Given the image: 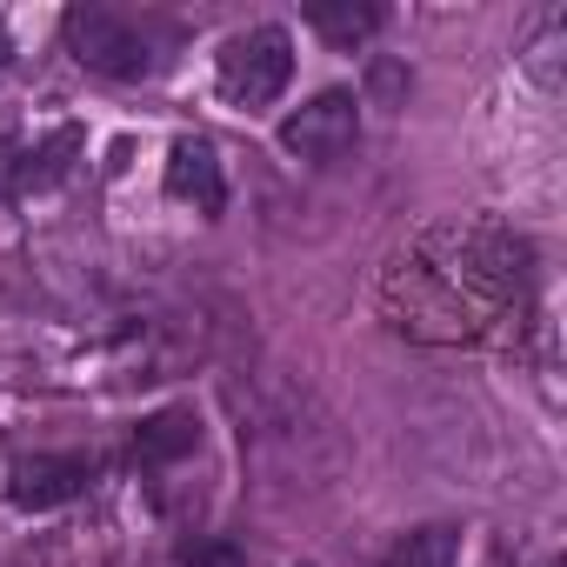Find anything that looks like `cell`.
Masks as SVG:
<instances>
[{
  "label": "cell",
  "instance_id": "7a4b0ae2",
  "mask_svg": "<svg viewBox=\"0 0 567 567\" xmlns=\"http://www.w3.org/2000/svg\"><path fill=\"white\" fill-rule=\"evenodd\" d=\"M61 34H68L74 61L94 68V74H107V81H141V74H154V41H147V28H141L134 14H114V8H68Z\"/></svg>",
  "mask_w": 567,
  "mask_h": 567
},
{
  "label": "cell",
  "instance_id": "9c48e42d",
  "mask_svg": "<svg viewBox=\"0 0 567 567\" xmlns=\"http://www.w3.org/2000/svg\"><path fill=\"white\" fill-rule=\"evenodd\" d=\"M308 21H315L328 41L354 48V41H368V34L381 28V8H308Z\"/></svg>",
  "mask_w": 567,
  "mask_h": 567
},
{
  "label": "cell",
  "instance_id": "3957f363",
  "mask_svg": "<svg viewBox=\"0 0 567 567\" xmlns=\"http://www.w3.org/2000/svg\"><path fill=\"white\" fill-rule=\"evenodd\" d=\"M295 81V41L288 28H247L220 48V94L240 107H267L280 101V87Z\"/></svg>",
  "mask_w": 567,
  "mask_h": 567
},
{
  "label": "cell",
  "instance_id": "6da1fadb",
  "mask_svg": "<svg viewBox=\"0 0 567 567\" xmlns=\"http://www.w3.org/2000/svg\"><path fill=\"white\" fill-rule=\"evenodd\" d=\"M534 280L527 240L494 214L434 220L381 280V308L414 341H467Z\"/></svg>",
  "mask_w": 567,
  "mask_h": 567
},
{
  "label": "cell",
  "instance_id": "30bf717a",
  "mask_svg": "<svg viewBox=\"0 0 567 567\" xmlns=\"http://www.w3.org/2000/svg\"><path fill=\"white\" fill-rule=\"evenodd\" d=\"M181 567H240V554L220 547V540H187L181 547Z\"/></svg>",
  "mask_w": 567,
  "mask_h": 567
},
{
  "label": "cell",
  "instance_id": "277c9868",
  "mask_svg": "<svg viewBox=\"0 0 567 567\" xmlns=\"http://www.w3.org/2000/svg\"><path fill=\"white\" fill-rule=\"evenodd\" d=\"M361 134V101L348 87H328L315 94L308 107H295L288 121H280V147H288L295 161H341Z\"/></svg>",
  "mask_w": 567,
  "mask_h": 567
},
{
  "label": "cell",
  "instance_id": "ba28073f",
  "mask_svg": "<svg viewBox=\"0 0 567 567\" xmlns=\"http://www.w3.org/2000/svg\"><path fill=\"white\" fill-rule=\"evenodd\" d=\"M454 554H461V534L454 527H414V534H401L388 547L381 567H454Z\"/></svg>",
  "mask_w": 567,
  "mask_h": 567
},
{
  "label": "cell",
  "instance_id": "52a82bcc",
  "mask_svg": "<svg viewBox=\"0 0 567 567\" xmlns=\"http://www.w3.org/2000/svg\"><path fill=\"white\" fill-rule=\"evenodd\" d=\"M194 447H200V414L194 408H161V414H147L134 427V461L141 467H167V461H181Z\"/></svg>",
  "mask_w": 567,
  "mask_h": 567
},
{
  "label": "cell",
  "instance_id": "7c38bea8",
  "mask_svg": "<svg viewBox=\"0 0 567 567\" xmlns=\"http://www.w3.org/2000/svg\"><path fill=\"white\" fill-rule=\"evenodd\" d=\"M547 567H567V560H547Z\"/></svg>",
  "mask_w": 567,
  "mask_h": 567
},
{
  "label": "cell",
  "instance_id": "8992f818",
  "mask_svg": "<svg viewBox=\"0 0 567 567\" xmlns=\"http://www.w3.org/2000/svg\"><path fill=\"white\" fill-rule=\"evenodd\" d=\"M167 194L174 200H194L200 214H214L220 200H227V181H220V154L207 147V141H174L167 147Z\"/></svg>",
  "mask_w": 567,
  "mask_h": 567
},
{
  "label": "cell",
  "instance_id": "8fae6325",
  "mask_svg": "<svg viewBox=\"0 0 567 567\" xmlns=\"http://www.w3.org/2000/svg\"><path fill=\"white\" fill-rule=\"evenodd\" d=\"M8 61H14V54H8V28H0V68H8Z\"/></svg>",
  "mask_w": 567,
  "mask_h": 567
},
{
  "label": "cell",
  "instance_id": "5b68a950",
  "mask_svg": "<svg viewBox=\"0 0 567 567\" xmlns=\"http://www.w3.org/2000/svg\"><path fill=\"white\" fill-rule=\"evenodd\" d=\"M94 487V461L87 454H34V461H21L14 474H8V494H14V507H61V501H74V494H87Z\"/></svg>",
  "mask_w": 567,
  "mask_h": 567
}]
</instances>
